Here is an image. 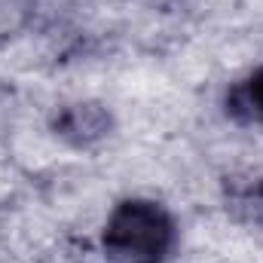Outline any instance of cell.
Here are the masks:
<instances>
[{"label":"cell","mask_w":263,"mask_h":263,"mask_svg":"<svg viewBox=\"0 0 263 263\" xmlns=\"http://www.w3.org/2000/svg\"><path fill=\"white\" fill-rule=\"evenodd\" d=\"M178 239L175 214L150 196L120 199L101 227V251L110 263H168Z\"/></svg>","instance_id":"cell-1"},{"label":"cell","mask_w":263,"mask_h":263,"mask_svg":"<svg viewBox=\"0 0 263 263\" xmlns=\"http://www.w3.org/2000/svg\"><path fill=\"white\" fill-rule=\"evenodd\" d=\"M49 129H52L55 138H62L67 147L89 150V147L101 144L104 138H110L114 114L101 101H73V104H62L52 114Z\"/></svg>","instance_id":"cell-2"},{"label":"cell","mask_w":263,"mask_h":263,"mask_svg":"<svg viewBox=\"0 0 263 263\" xmlns=\"http://www.w3.org/2000/svg\"><path fill=\"white\" fill-rule=\"evenodd\" d=\"M220 107L230 123L245 129H263V62L227 86Z\"/></svg>","instance_id":"cell-3"},{"label":"cell","mask_w":263,"mask_h":263,"mask_svg":"<svg viewBox=\"0 0 263 263\" xmlns=\"http://www.w3.org/2000/svg\"><path fill=\"white\" fill-rule=\"evenodd\" d=\"M223 199L227 208L239 217L263 220V172L254 175H233L223 181Z\"/></svg>","instance_id":"cell-4"},{"label":"cell","mask_w":263,"mask_h":263,"mask_svg":"<svg viewBox=\"0 0 263 263\" xmlns=\"http://www.w3.org/2000/svg\"><path fill=\"white\" fill-rule=\"evenodd\" d=\"M37 0H0V40L18 34L31 15H34Z\"/></svg>","instance_id":"cell-5"}]
</instances>
